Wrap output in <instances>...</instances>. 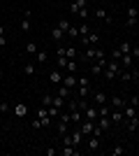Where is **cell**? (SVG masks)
<instances>
[{"label": "cell", "mask_w": 139, "mask_h": 156, "mask_svg": "<svg viewBox=\"0 0 139 156\" xmlns=\"http://www.w3.org/2000/svg\"><path fill=\"white\" fill-rule=\"evenodd\" d=\"M123 70V65H121V61H114V58H107V68L102 70V75H104L107 79H116L118 77V72Z\"/></svg>", "instance_id": "cell-1"}, {"label": "cell", "mask_w": 139, "mask_h": 156, "mask_svg": "<svg viewBox=\"0 0 139 156\" xmlns=\"http://www.w3.org/2000/svg\"><path fill=\"white\" fill-rule=\"evenodd\" d=\"M84 137H86V135H84V133L79 130V126H77V128L70 130L67 135H63V142H65V144H72V147H81Z\"/></svg>", "instance_id": "cell-2"}, {"label": "cell", "mask_w": 139, "mask_h": 156, "mask_svg": "<svg viewBox=\"0 0 139 156\" xmlns=\"http://www.w3.org/2000/svg\"><path fill=\"white\" fill-rule=\"evenodd\" d=\"M107 54L100 49V47H86V54H84V61H100V58H104Z\"/></svg>", "instance_id": "cell-3"}, {"label": "cell", "mask_w": 139, "mask_h": 156, "mask_svg": "<svg viewBox=\"0 0 139 156\" xmlns=\"http://www.w3.org/2000/svg\"><path fill=\"white\" fill-rule=\"evenodd\" d=\"M88 91H91V82H88V77H79V79H77V96H79V98H88Z\"/></svg>", "instance_id": "cell-4"}, {"label": "cell", "mask_w": 139, "mask_h": 156, "mask_svg": "<svg viewBox=\"0 0 139 156\" xmlns=\"http://www.w3.org/2000/svg\"><path fill=\"white\" fill-rule=\"evenodd\" d=\"M79 40H81V44H84V47H95L100 42V35L95 30H91L88 35H84V37H79Z\"/></svg>", "instance_id": "cell-5"}, {"label": "cell", "mask_w": 139, "mask_h": 156, "mask_svg": "<svg viewBox=\"0 0 139 156\" xmlns=\"http://www.w3.org/2000/svg\"><path fill=\"white\" fill-rule=\"evenodd\" d=\"M95 128H98V124H95V121H91V119H84V121L79 124V130H81L86 137L93 135V130H95Z\"/></svg>", "instance_id": "cell-6"}, {"label": "cell", "mask_w": 139, "mask_h": 156, "mask_svg": "<svg viewBox=\"0 0 139 156\" xmlns=\"http://www.w3.org/2000/svg\"><path fill=\"white\" fill-rule=\"evenodd\" d=\"M100 117V110H98V105H91L88 103V107L84 110V119H91V121H98Z\"/></svg>", "instance_id": "cell-7"}, {"label": "cell", "mask_w": 139, "mask_h": 156, "mask_svg": "<svg viewBox=\"0 0 139 156\" xmlns=\"http://www.w3.org/2000/svg\"><path fill=\"white\" fill-rule=\"evenodd\" d=\"M104 68H107V56L91 63V75H102V70H104Z\"/></svg>", "instance_id": "cell-8"}, {"label": "cell", "mask_w": 139, "mask_h": 156, "mask_svg": "<svg viewBox=\"0 0 139 156\" xmlns=\"http://www.w3.org/2000/svg\"><path fill=\"white\" fill-rule=\"evenodd\" d=\"M137 7H134V5H130V7H127V19H125V23H127V26H134V23H137Z\"/></svg>", "instance_id": "cell-9"}, {"label": "cell", "mask_w": 139, "mask_h": 156, "mask_svg": "<svg viewBox=\"0 0 139 156\" xmlns=\"http://www.w3.org/2000/svg\"><path fill=\"white\" fill-rule=\"evenodd\" d=\"M139 114V107H134V105H125L123 107V119H132Z\"/></svg>", "instance_id": "cell-10"}, {"label": "cell", "mask_w": 139, "mask_h": 156, "mask_svg": "<svg viewBox=\"0 0 139 156\" xmlns=\"http://www.w3.org/2000/svg\"><path fill=\"white\" fill-rule=\"evenodd\" d=\"M95 124H98V128H100V130H109V128L114 126L109 117H98V121H95Z\"/></svg>", "instance_id": "cell-11"}, {"label": "cell", "mask_w": 139, "mask_h": 156, "mask_svg": "<svg viewBox=\"0 0 139 156\" xmlns=\"http://www.w3.org/2000/svg\"><path fill=\"white\" fill-rule=\"evenodd\" d=\"M30 16H33L30 9H26V12H23V19H21V30H23V33L30 30Z\"/></svg>", "instance_id": "cell-12"}, {"label": "cell", "mask_w": 139, "mask_h": 156, "mask_svg": "<svg viewBox=\"0 0 139 156\" xmlns=\"http://www.w3.org/2000/svg\"><path fill=\"white\" fill-rule=\"evenodd\" d=\"M86 5H88V0H74L72 5H70V12H72V14H79V9H84Z\"/></svg>", "instance_id": "cell-13"}, {"label": "cell", "mask_w": 139, "mask_h": 156, "mask_svg": "<svg viewBox=\"0 0 139 156\" xmlns=\"http://www.w3.org/2000/svg\"><path fill=\"white\" fill-rule=\"evenodd\" d=\"M93 100H95V105H107V93H102V91H93Z\"/></svg>", "instance_id": "cell-14"}, {"label": "cell", "mask_w": 139, "mask_h": 156, "mask_svg": "<svg viewBox=\"0 0 139 156\" xmlns=\"http://www.w3.org/2000/svg\"><path fill=\"white\" fill-rule=\"evenodd\" d=\"M95 16L102 19V21H107V23H111V16H109V12H107L104 7H98V9H95Z\"/></svg>", "instance_id": "cell-15"}, {"label": "cell", "mask_w": 139, "mask_h": 156, "mask_svg": "<svg viewBox=\"0 0 139 156\" xmlns=\"http://www.w3.org/2000/svg\"><path fill=\"white\" fill-rule=\"evenodd\" d=\"M109 119H111V124H121L123 121V110H111L109 112Z\"/></svg>", "instance_id": "cell-16"}, {"label": "cell", "mask_w": 139, "mask_h": 156, "mask_svg": "<svg viewBox=\"0 0 139 156\" xmlns=\"http://www.w3.org/2000/svg\"><path fill=\"white\" fill-rule=\"evenodd\" d=\"M100 140L102 137H98V135H88V151H95L100 147Z\"/></svg>", "instance_id": "cell-17"}, {"label": "cell", "mask_w": 139, "mask_h": 156, "mask_svg": "<svg viewBox=\"0 0 139 156\" xmlns=\"http://www.w3.org/2000/svg\"><path fill=\"white\" fill-rule=\"evenodd\" d=\"M14 114H16V117H19V119H23V117H26V114H28V107H26V105H23V103L14 105Z\"/></svg>", "instance_id": "cell-18"}, {"label": "cell", "mask_w": 139, "mask_h": 156, "mask_svg": "<svg viewBox=\"0 0 139 156\" xmlns=\"http://www.w3.org/2000/svg\"><path fill=\"white\" fill-rule=\"evenodd\" d=\"M123 107H125V100L121 96H114L111 98V110H123Z\"/></svg>", "instance_id": "cell-19"}, {"label": "cell", "mask_w": 139, "mask_h": 156, "mask_svg": "<svg viewBox=\"0 0 139 156\" xmlns=\"http://www.w3.org/2000/svg\"><path fill=\"white\" fill-rule=\"evenodd\" d=\"M63 84H65L67 89H77V77L67 72V77H63Z\"/></svg>", "instance_id": "cell-20"}, {"label": "cell", "mask_w": 139, "mask_h": 156, "mask_svg": "<svg viewBox=\"0 0 139 156\" xmlns=\"http://www.w3.org/2000/svg\"><path fill=\"white\" fill-rule=\"evenodd\" d=\"M67 133H70V124L63 121V119H58V135L63 137V135H67Z\"/></svg>", "instance_id": "cell-21"}, {"label": "cell", "mask_w": 139, "mask_h": 156, "mask_svg": "<svg viewBox=\"0 0 139 156\" xmlns=\"http://www.w3.org/2000/svg\"><path fill=\"white\" fill-rule=\"evenodd\" d=\"M65 70L70 72V75H74V72L79 70V63H77V58H70V61H67V65H65Z\"/></svg>", "instance_id": "cell-22"}, {"label": "cell", "mask_w": 139, "mask_h": 156, "mask_svg": "<svg viewBox=\"0 0 139 156\" xmlns=\"http://www.w3.org/2000/svg\"><path fill=\"white\" fill-rule=\"evenodd\" d=\"M51 37H53V40H56V42H60V40L65 37V33L60 30V28H58V26H53V28H51Z\"/></svg>", "instance_id": "cell-23"}, {"label": "cell", "mask_w": 139, "mask_h": 156, "mask_svg": "<svg viewBox=\"0 0 139 156\" xmlns=\"http://www.w3.org/2000/svg\"><path fill=\"white\" fill-rule=\"evenodd\" d=\"M51 84H63V72H60V70L51 72Z\"/></svg>", "instance_id": "cell-24"}, {"label": "cell", "mask_w": 139, "mask_h": 156, "mask_svg": "<svg viewBox=\"0 0 139 156\" xmlns=\"http://www.w3.org/2000/svg\"><path fill=\"white\" fill-rule=\"evenodd\" d=\"M56 93H58V96H63V98H70V93H72V89H67L65 84H58V91H56Z\"/></svg>", "instance_id": "cell-25"}, {"label": "cell", "mask_w": 139, "mask_h": 156, "mask_svg": "<svg viewBox=\"0 0 139 156\" xmlns=\"http://www.w3.org/2000/svg\"><path fill=\"white\" fill-rule=\"evenodd\" d=\"M137 128H139V114L132 117V119H127V130H137Z\"/></svg>", "instance_id": "cell-26"}, {"label": "cell", "mask_w": 139, "mask_h": 156, "mask_svg": "<svg viewBox=\"0 0 139 156\" xmlns=\"http://www.w3.org/2000/svg\"><path fill=\"white\" fill-rule=\"evenodd\" d=\"M77 54H79V49H77V47H72V44L65 47V56H67V58H77Z\"/></svg>", "instance_id": "cell-27"}, {"label": "cell", "mask_w": 139, "mask_h": 156, "mask_svg": "<svg viewBox=\"0 0 139 156\" xmlns=\"http://www.w3.org/2000/svg\"><path fill=\"white\" fill-rule=\"evenodd\" d=\"M118 51L121 54H130V51H132V44L125 40V42H121V44H118Z\"/></svg>", "instance_id": "cell-28"}, {"label": "cell", "mask_w": 139, "mask_h": 156, "mask_svg": "<svg viewBox=\"0 0 139 156\" xmlns=\"http://www.w3.org/2000/svg\"><path fill=\"white\" fill-rule=\"evenodd\" d=\"M46 58H49V54L42 51V49H37V54H35V61H37V63H46Z\"/></svg>", "instance_id": "cell-29"}, {"label": "cell", "mask_w": 139, "mask_h": 156, "mask_svg": "<svg viewBox=\"0 0 139 156\" xmlns=\"http://www.w3.org/2000/svg\"><path fill=\"white\" fill-rule=\"evenodd\" d=\"M121 65H123V68H130V65H132V56H130V54H123V56H121Z\"/></svg>", "instance_id": "cell-30"}, {"label": "cell", "mask_w": 139, "mask_h": 156, "mask_svg": "<svg viewBox=\"0 0 139 156\" xmlns=\"http://www.w3.org/2000/svg\"><path fill=\"white\" fill-rule=\"evenodd\" d=\"M56 26H58L63 33H67V30H70V21H67V19H58V23H56Z\"/></svg>", "instance_id": "cell-31"}, {"label": "cell", "mask_w": 139, "mask_h": 156, "mask_svg": "<svg viewBox=\"0 0 139 156\" xmlns=\"http://www.w3.org/2000/svg\"><path fill=\"white\" fill-rule=\"evenodd\" d=\"M37 49H40V47L35 44V42H28V44H26V51H28V54H33V56L37 54Z\"/></svg>", "instance_id": "cell-32"}, {"label": "cell", "mask_w": 139, "mask_h": 156, "mask_svg": "<svg viewBox=\"0 0 139 156\" xmlns=\"http://www.w3.org/2000/svg\"><path fill=\"white\" fill-rule=\"evenodd\" d=\"M67 110H70V112L79 110V103H77V100H72V98H67Z\"/></svg>", "instance_id": "cell-33"}, {"label": "cell", "mask_w": 139, "mask_h": 156, "mask_svg": "<svg viewBox=\"0 0 139 156\" xmlns=\"http://www.w3.org/2000/svg\"><path fill=\"white\" fill-rule=\"evenodd\" d=\"M65 35H67V37H79V28H77V26H70V30H67Z\"/></svg>", "instance_id": "cell-34"}, {"label": "cell", "mask_w": 139, "mask_h": 156, "mask_svg": "<svg viewBox=\"0 0 139 156\" xmlns=\"http://www.w3.org/2000/svg\"><path fill=\"white\" fill-rule=\"evenodd\" d=\"M88 33H91L88 23H81V26H79V37H84V35H88Z\"/></svg>", "instance_id": "cell-35"}, {"label": "cell", "mask_w": 139, "mask_h": 156, "mask_svg": "<svg viewBox=\"0 0 139 156\" xmlns=\"http://www.w3.org/2000/svg\"><path fill=\"white\" fill-rule=\"evenodd\" d=\"M23 72L26 75H35V63H26L23 65Z\"/></svg>", "instance_id": "cell-36"}, {"label": "cell", "mask_w": 139, "mask_h": 156, "mask_svg": "<svg viewBox=\"0 0 139 156\" xmlns=\"http://www.w3.org/2000/svg\"><path fill=\"white\" fill-rule=\"evenodd\" d=\"M51 96L53 93H46V96L42 98V105H44V107H51Z\"/></svg>", "instance_id": "cell-37"}, {"label": "cell", "mask_w": 139, "mask_h": 156, "mask_svg": "<svg viewBox=\"0 0 139 156\" xmlns=\"http://www.w3.org/2000/svg\"><path fill=\"white\" fill-rule=\"evenodd\" d=\"M123 151H125V149H123L121 144H116V147H114V149H111V156H121V154H123Z\"/></svg>", "instance_id": "cell-38"}, {"label": "cell", "mask_w": 139, "mask_h": 156, "mask_svg": "<svg viewBox=\"0 0 139 156\" xmlns=\"http://www.w3.org/2000/svg\"><path fill=\"white\" fill-rule=\"evenodd\" d=\"M121 56H123V54H121L118 49H114V51L109 54V58H114V61H121Z\"/></svg>", "instance_id": "cell-39"}, {"label": "cell", "mask_w": 139, "mask_h": 156, "mask_svg": "<svg viewBox=\"0 0 139 156\" xmlns=\"http://www.w3.org/2000/svg\"><path fill=\"white\" fill-rule=\"evenodd\" d=\"M9 110V103H7V100H2V98H0V112H7Z\"/></svg>", "instance_id": "cell-40"}, {"label": "cell", "mask_w": 139, "mask_h": 156, "mask_svg": "<svg viewBox=\"0 0 139 156\" xmlns=\"http://www.w3.org/2000/svg\"><path fill=\"white\" fill-rule=\"evenodd\" d=\"M77 16H81V19H88V7H84V9H79V14Z\"/></svg>", "instance_id": "cell-41"}, {"label": "cell", "mask_w": 139, "mask_h": 156, "mask_svg": "<svg viewBox=\"0 0 139 156\" xmlns=\"http://www.w3.org/2000/svg\"><path fill=\"white\" fill-rule=\"evenodd\" d=\"M130 105H134V107H139V96H132V98H130Z\"/></svg>", "instance_id": "cell-42"}, {"label": "cell", "mask_w": 139, "mask_h": 156, "mask_svg": "<svg viewBox=\"0 0 139 156\" xmlns=\"http://www.w3.org/2000/svg\"><path fill=\"white\" fill-rule=\"evenodd\" d=\"M33 128H35V130L42 128V121H40V119H35V121H33Z\"/></svg>", "instance_id": "cell-43"}, {"label": "cell", "mask_w": 139, "mask_h": 156, "mask_svg": "<svg viewBox=\"0 0 139 156\" xmlns=\"http://www.w3.org/2000/svg\"><path fill=\"white\" fill-rule=\"evenodd\" d=\"M58 154V149H53V147H49V149H46V156H56Z\"/></svg>", "instance_id": "cell-44"}, {"label": "cell", "mask_w": 139, "mask_h": 156, "mask_svg": "<svg viewBox=\"0 0 139 156\" xmlns=\"http://www.w3.org/2000/svg\"><path fill=\"white\" fill-rule=\"evenodd\" d=\"M130 56H139V47H132V51H130Z\"/></svg>", "instance_id": "cell-45"}, {"label": "cell", "mask_w": 139, "mask_h": 156, "mask_svg": "<svg viewBox=\"0 0 139 156\" xmlns=\"http://www.w3.org/2000/svg\"><path fill=\"white\" fill-rule=\"evenodd\" d=\"M7 44V40H5V35H0V47H5Z\"/></svg>", "instance_id": "cell-46"}, {"label": "cell", "mask_w": 139, "mask_h": 156, "mask_svg": "<svg viewBox=\"0 0 139 156\" xmlns=\"http://www.w3.org/2000/svg\"><path fill=\"white\" fill-rule=\"evenodd\" d=\"M134 82H137V84H139V70L134 72Z\"/></svg>", "instance_id": "cell-47"}, {"label": "cell", "mask_w": 139, "mask_h": 156, "mask_svg": "<svg viewBox=\"0 0 139 156\" xmlns=\"http://www.w3.org/2000/svg\"><path fill=\"white\" fill-rule=\"evenodd\" d=\"M0 35H5V26H0Z\"/></svg>", "instance_id": "cell-48"}, {"label": "cell", "mask_w": 139, "mask_h": 156, "mask_svg": "<svg viewBox=\"0 0 139 156\" xmlns=\"http://www.w3.org/2000/svg\"><path fill=\"white\" fill-rule=\"evenodd\" d=\"M137 19H139V7H137Z\"/></svg>", "instance_id": "cell-49"}]
</instances>
